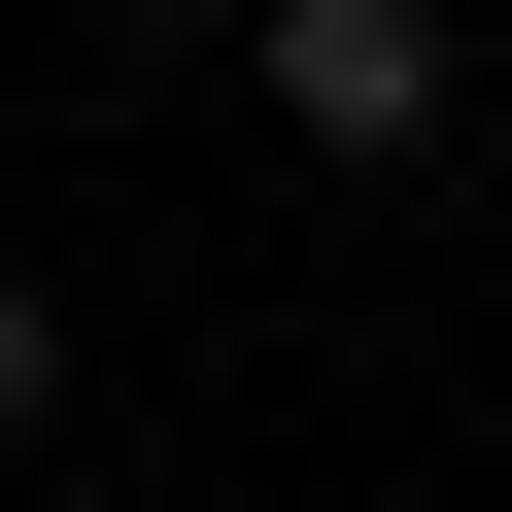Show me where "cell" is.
<instances>
[{"mask_svg": "<svg viewBox=\"0 0 512 512\" xmlns=\"http://www.w3.org/2000/svg\"><path fill=\"white\" fill-rule=\"evenodd\" d=\"M205 69L274 103L308 171H444V137H478V35H444V0H239Z\"/></svg>", "mask_w": 512, "mask_h": 512, "instance_id": "obj_1", "label": "cell"}, {"mask_svg": "<svg viewBox=\"0 0 512 512\" xmlns=\"http://www.w3.org/2000/svg\"><path fill=\"white\" fill-rule=\"evenodd\" d=\"M35 444H69V274L0 239V478H35Z\"/></svg>", "mask_w": 512, "mask_h": 512, "instance_id": "obj_2", "label": "cell"}, {"mask_svg": "<svg viewBox=\"0 0 512 512\" xmlns=\"http://www.w3.org/2000/svg\"><path fill=\"white\" fill-rule=\"evenodd\" d=\"M69 35H103V69H205V35H239V0H69Z\"/></svg>", "mask_w": 512, "mask_h": 512, "instance_id": "obj_3", "label": "cell"}]
</instances>
